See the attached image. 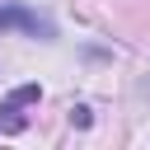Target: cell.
Here are the masks:
<instances>
[{
    "instance_id": "1",
    "label": "cell",
    "mask_w": 150,
    "mask_h": 150,
    "mask_svg": "<svg viewBox=\"0 0 150 150\" xmlns=\"http://www.w3.org/2000/svg\"><path fill=\"white\" fill-rule=\"evenodd\" d=\"M38 98H42L38 84H19V89L0 103V131H23V112H19V108H28V103H38Z\"/></svg>"
},
{
    "instance_id": "2",
    "label": "cell",
    "mask_w": 150,
    "mask_h": 150,
    "mask_svg": "<svg viewBox=\"0 0 150 150\" xmlns=\"http://www.w3.org/2000/svg\"><path fill=\"white\" fill-rule=\"evenodd\" d=\"M9 28H23V33H33V38H52V23H47L42 14L23 9V5H0V33H9Z\"/></svg>"
},
{
    "instance_id": "3",
    "label": "cell",
    "mask_w": 150,
    "mask_h": 150,
    "mask_svg": "<svg viewBox=\"0 0 150 150\" xmlns=\"http://www.w3.org/2000/svg\"><path fill=\"white\" fill-rule=\"evenodd\" d=\"M70 122L75 127H89V108H70Z\"/></svg>"
}]
</instances>
